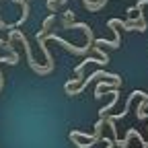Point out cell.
<instances>
[{
    "label": "cell",
    "instance_id": "cell-1",
    "mask_svg": "<svg viewBox=\"0 0 148 148\" xmlns=\"http://www.w3.org/2000/svg\"><path fill=\"white\" fill-rule=\"evenodd\" d=\"M121 86V82H111V80H101L99 84H97V90H95V97L97 99H101L103 97V90H107V88H119Z\"/></svg>",
    "mask_w": 148,
    "mask_h": 148
},
{
    "label": "cell",
    "instance_id": "cell-2",
    "mask_svg": "<svg viewBox=\"0 0 148 148\" xmlns=\"http://www.w3.org/2000/svg\"><path fill=\"white\" fill-rule=\"evenodd\" d=\"M72 21H74V12L72 10H64V14H62V29H70Z\"/></svg>",
    "mask_w": 148,
    "mask_h": 148
},
{
    "label": "cell",
    "instance_id": "cell-3",
    "mask_svg": "<svg viewBox=\"0 0 148 148\" xmlns=\"http://www.w3.org/2000/svg\"><path fill=\"white\" fill-rule=\"evenodd\" d=\"M53 23H56V14H49V16L45 18V21H43V27H41L39 31H41L43 35H47V33H49V29L53 27Z\"/></svg>",
    "mask_w": 148,
    "mask_h": 148
}]
</instances>
